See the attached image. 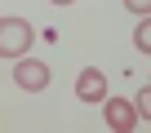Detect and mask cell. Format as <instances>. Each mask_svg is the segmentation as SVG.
<instances>
[{
  "instance_id": "obj_1",
  "label": "cell",
  "mask_w": 151,
  "mask_h": 133,
  "mask_svg": "<svg viewBox=\"0 0 151 133\" xmlns=\"http://www.w3.org/2000/svg\"><path fill=\"white\" fill-rule=\"evenodd\" d=\"M36 31L22 18H0V58H27Z\"/></svg>"
},
{
  "instance_id": "obj_5",
  "label": "cell",
  "mask_w": 151,
  "mask_h": 133,
  "mask_svg": "<svg viewBox=\"0 0 151 133\" xmlns=\"http://www.w3.org/2000/svg\"><path fill=\"white\" fill-rule=\"evenodd\" d=\"M133 44H138L142 53H151V18H142V22H138V31H133Z\"/></svg>"
},
{
  "instance_id": "obj_7",
  "label": "cell",
  "mask_w": 151,
  "mask_h": 133,
  "mask_svg": "<svg viewBox=\"0 0 151 133\" xmlns=\"http://www.w3.org/2000/svg\"><path fill=\"white\" fill-rule=\"evenodd\" d=\"M124 5H129L138 18H151V0H124Z\"/></svg>"
},
{
  "instance_id": "obj_8",
  "label": "cell",
  "mask_w": 151,
  "mask_h": 133,
  "mask_svg": "<svg viewBox=\"0 0 151 133\" xmlns=\"http://www.w3.org/2000/svg\"><path fill=\"white\" fill-rule=\"evenodd\" d=\"M53 5H71V0H53Z\"/></svg>"
},
{
  "instance_id": "obj_4",
  "label": "cell",
  "mask_w": 151,
  "mask_h": 133,
  "mask_svg": "<svg viewBox=\"0 0 151 133\" xmlns=\"http://www.w3.org/2000/svg\"><path fill=\"white\" fill-rule=\"evenodd\" d=\"M102 111H107V124H111L116 133H129V129L138 124V107H133L129 98H107Z\"/></svg>"
},
{
  "instance_id": "obj_2",
  "label": "cell",
  "mask_w": 151,
  "mask_h": 133,
  "mask_svg": "<svg viewBox=\"0 0 151 133\" xmlns=\"http://www.w3.org/2000/svg\"><path fill=\"white\" fill-rule=\"evenodd\" d=\"M14 80H18V89L40 93V89L49 84V66H45V62H36V58H18V66H14Z\"/></svg>"
},
{
  "instance_id": "obj_3",
  "label": "cell",
  "mask_w": 151,
  "mask_h": 133,
  "mask_svg": "<svg viewBox=\"0 0 151 133\" xmlns=\"http://www.w3.org/2000/svg\"><path fill=\"white\" fill-rule=\"evenodd\" d=\"M76 98L80 102H107V71L89 66V71L76 76Z\"/></svg>"
},
{
  "instance_id": "obj_6",
  "label": "cell",
  "mask_w": 151,
  "mask_h": 133,
  "mask_svg": "<svg viewBox=\"0 0 151 133\" xmlns=\"http://www.w3.org/2000/svg\"><path fill=\"white\" fill-rule=\"evenodd\" d=\"M133 107H138V115H147V120H151V84H147V89L133 98Z\"/></svg>"
}]
</instances>
